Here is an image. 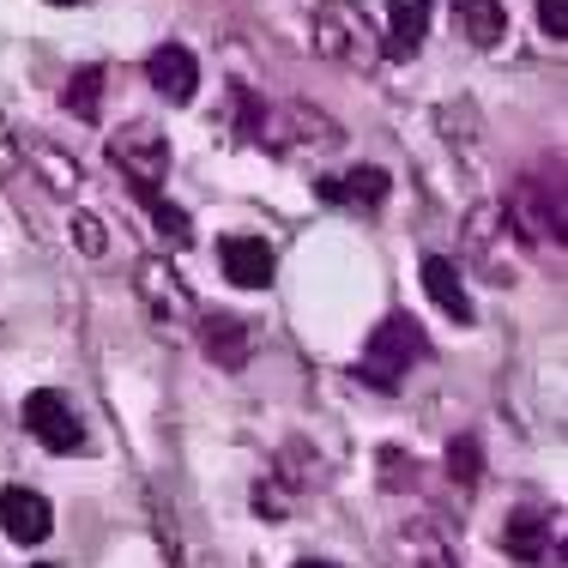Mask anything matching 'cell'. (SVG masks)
I'll return each instance as SVG.
<instances>
[{
	"label": "cell",
	"instance_id": "cell-1",
	"mask_svg": "<svg viewBox=\"0 0 568 568\" xmlns=\"http://www.w3.org/2000/svg\"><path fill=\"white\" fill-rule=\"evenodd\" d=\"M315 49L327 61L351 67V73H369V67L387 55L382 24H375L357 0H321V7H315Z\"/></svg>",
	"mask_w": 568,
	"mask_h": 568
},
{
	"label": "cell",
	"instance_id": "cell-2",
	"mask_svg": "<svg viewBox=\"0 0 568 568\" xmlns=\"http://www.w3.org/2000/svg\"><path fill=\"white\" fill-rule=\"evenodd\" d=\"M503 219H514L526 242H557L562 248V158H545L514 182Z\"/></svg>",
	"mask_w": 568,
	"mask_h": 568
},
{
	"label": "cell",
	"instance_id": "cell-3",
	"mask_svg": "<svg viewBox=\"0 0 568 568\" xmlns=\"http://www.w3.org/2000/svg\"><path fill=\"white\" fill-rule=\"evenodd\" d=\"M424 357H429L424 327H417L412 315H387L382 327L369 333V345H363L357 375H363L369 387H382V394H394L405 375H412V363H424Z\"/></svg>",
	"mask_w": 568,
	"mask_h": 568
},
{
	"label": "cell",
	"instance_id": "cell-4",
	"mask_svg": "<svg viewBox=\"0 0 568 568\" xmlns=\"http://www.w3.org/2000/svg\"><path fill=\"white\" fill-rule=\"evenodd\" d=\"M24 429H31L49 454H79V448H85V424H79L73 399L55 394V387L24 394Z\"/></svg>",
	"mask_w": 568,
	"mask_h": 568
},
{
	"label": "cell",
	"instance_id": "cell-5",
	"mask_svg": "<svg viewBox=\"0 0 568 568\" xmlns=\"http://www.w3.org/2000/svg\"><path fill=\"white\" fill-rule=\"evenodd\" d=\"M110 164L128 175V187H158L170 175V140L158 128H121L110 140Z\"/></svg>",
	"mask_w": 568,
	"mask_h": 568
},
{
	"label": "cell",
	"instance_id": "cell-6",
	"mask_svg": "<svg viewBox=\"0 0 568 568\" xmlns=\"http://www.w3.org/2000/svg\"><path fill=\"white\" fill-rule=\"evenodd\" d=\"M0 526H7V538H19V545H43V538L55 532V508H49V496L12 484V490H0Z\"/></svg>",
	"mask_w": 568,
	"mask_h": 568
},
{
	"label": "cell",
	"instance_id": "cell-7",
	"mask_svg": "<svg viewBox=\"0 0 568 568\" xmlns=\"http://www.w3.org/2000/svg\"><path fill=\"white\" fill-rule=\"evenodd\" d=\"M145 79L158 85V98L187 103V98H194V85H200V67H194V55H187L182 43H158L152 55H145Z\"/></svg>",
	"mask_w": 568,
	"mask_h": 568
},
{
	"label": "cell",
	"instance_id": "cell-8",
	"mask_svg": "<svg viewBox=\"0 0 568 568\" xmlns=\"http://www.w3.org/2000/svg\"><path fill=\"white\" fill-rule=\"evenodd\" d=\"M219 261L230 284H242V291H261V284H273V248H266L261 236H224L219 242Z\"/></svg>",
	"mask_w": 568,
	"mask_h": 568
},
{
	"label": "cell",
	"instance_id": "cell-9",
	"mask_svg": "<svg viewBox=\"0 0 568 568\" xmlns=\"http://www.w3.org/2000/svg\"><path fill=\"white\" fill-rule=\"evenodd\" d=\"M140 296L152 303V315L164 321V327H170V321H182V315H194V296H187V284L175 278L164 261H145V266H140Z\"/></svg>",
	"mask_w": 568,
	"mask_h": 568
},
{
	"label": "cell",
	"instance_id": "cell-10",
	"mask_svg": "<svg viewBox=\"0 0 568 568\" xmlns=\"http://www.w3.org/2000/svg\"><path fill=\"white\" fill-rule=\"evenodd\" d=\"M454 31L471 49H496L508 37V7L503 0H454Z\"/></svg>",
	"mask_w": 568,
	"mask_h": 568
},
{
	"label": "cell",
	"instance_id": "cell-11",
	"mask_svg": "<svg viewBox=\"0 0 568 568\" xmlns=\"http://www.w3.org/2000/svg\"><path fill=\"white\" fill-rule=\"evenodd\" d=\"M429 12H436V0H387V31L382 43L394 49V55H417L429 37Z\"/></svg>",
	"mask_w": 568,
	"mask_h": 568
},
{
	"label": "cell",
	"instance_id": "cell-12",
	"mask_svg": "<svg viewBox=\"0 0 568 568\" xmlns=\"http://www.w3.org/2000/svg\"><path fill=\"white\" fill-rule=\"evenodd\" d=\"M424 291H429V303H436L448 321L471 327V296H466V284H459V266H454V261L429 254V261H424Z\"/></svg>",
	"mask_w": 568,
	"mask_h": 568
},
{
	"label": "cell",
	"instance_id": "cell-13",
	"mask_svg": "<svg viewBox=\"0 0 568 568\" xmlns=\"http://www.w3.org/2000/svg\"><path fill=\"white\" fill-rule=\"evenodd\" d=\"M550 532H562L550 514H532V508H520L508 520V532H503V545H508V557H520V562H550Z\"/></svg>",
	"mask_w": 568,
	"mask_h": 568
},
{
	"label": "cell",
	"instance_id": "cell-14",
	"mask_svg": "<svg viewBox=\"0 0 568 568\" xmlns=\"http://www.w3.org/2000/svg\"><path fill=\"white\" fill-rule=\"evenodd\" d=\"M327 206H382L387 200V175L382 170H351V175H327L315 182Z\"/></svg>",
	"mask_w": 568,
	"mask_h": 568
},
{
	"label": "cell",
	"instance_id": "cell-15",
	"mask_svg": "<svg viewBox=\"0 0 568 568\" xmlns=\"http://www.w3.org/2000/svg\"><path fill=\"white\" fill-rule=\"evenodd\" d=\"M200 339H206V357H219L224 369H242V363H248V327H242L236 315H206L200 321Z\"/></svg>",
	"mask_w": 568,
	"mask_h": 568
},
{
	"label": "cell",
	"instance_id": "cell-16",
	"mask_svg": "<svg viewBox=\"0 0 568 568\" xmlns=\"http://www.w3.org/2000/svg\"><path fill=\"white\" fill-rule=\"evenodd\" d=\"M405 568H459V562H454L448 538H442L436 526H412V532H405Z\"/></svg>",
	"mask_w": 568,
	"mask_h": 568
},
{
	"label": "cell",
	"instance_id": "cell-17",
	"mask_svg": "<svg viewBox=\"0 0 568 568\" xmlns=\"http://www.w3.org/2000/svg\"><path fill=\"white\" fill-rule=\"evenodd\" d=\"M133 194L145 200V212L158 219V230H164L170 248H187V242H194V230H187V212H182V206H170V200L158 194V187H133Z\"/></svg>",
	"mask_w": 568,
	"mask_h": 568
},
{
	"label": "cell",
	"instance_id": "cell-18",
	"mask_svg": "<svg viewBox=\"0 0 568 568\" xmlns=\"http://www.w3.org/2000/svg\"><path fill=\"white\" fill-rule=\"evenodd\" d=\"M67 110H73L79 121H98V110H103V67H79L73 85H67Z\"/></svg>",
	"mask_w": 568,
	"mask_h": 568
},
{
	"label": "cell",
	"instance_id": "cell-19",
	"mask_svg": "<svg viewBox=\"0 0 568 568\" xmlns=\"http://www.w3.org/2000/svg\"><path fill=\"white\" fill-rule=\"evenodd\" d=\"M37 164L49 170V187H61V194H73V187H79V164H67L55 145H37Z\"/></svg>",
	"mask_w": 568,
	"mask_h": 568
},
{
	"label": "cell",
	"instance_id": "cell-20",
	"mask_svg": "<svg viewBox=\"0 0 568 568\" xmlns=\"http://www.w3.org/2000/svg\"><path fill=\"white\" fill-rule=\"evenodd\" d=\"M448 466H454V484H466V490H471V484H478V442L459 436L448 448Z\"/></svg>",
	"mask_w": 568,
	"mask_h": 568
},
{
	"label": "cell",
	"instance_id": "cell-21",
	"mask_svg": "<svg viewBox=\"0 0 568 568\" xmlns=\"http://www.w3.org/2000/svg\"><path fill=\"white\" fill-rule=\"evenodd\" d=\"M538 24H545L550 43H562L568 37V0H538Z\"/></svg>",
	"mask_w": 568,
	"mask_h": 568
},
{
	"label": "cell",
	"instance_id": "cell-22",
	"mask_svg": "<svg viewBox=\"0 0 568 568\" xmlns=\"http://www.w3.org/2000/svg\"><path fill=\"white\" fill-rule=\"evenodd\" d=\"M73 236H79V248H85V254H103V248H110V236H103V224L91 219V212H79V219H73Z\"/></svg>",
	"mask_w": 568,
	"mask_h": 568
},
{
	"label": "cell",
	"instance_id": "cell-23",
	"mask_svg": "<svg viewBox=\"0 0 568 568\" xmlns=\"http://www.w3.org/2000/svg\"><path fill=\"white\" fill-rule=\"evenodd\" d=\"M19 164H24V140L0 121V175H19Z\"/></svg>",
	"mask_w": 568,
	"mask_h": 568
},
{
	"label": "cell",
	"instance_id": "cell-24",
	"mask_svg": "<svg viewBox=\"0 0 568 568\" xmlns=\"http://www.w3.org/2000/svg\"><path fill=\"white\" fill-rule=\"evenodd\" d=\"M296 568H339V562H296Z\"/></svg>",
	"mask_w": 568,
	"mask_h": 568
},
{
	"label": "cell",
	"instance_id": "cell-25",
	"mask_svg": "<svg viewBox=\"0 0 568 568\" xmlns=\"http://www.w3.org/2000/svg\"><path fill=\"white\" fill-rule=\"evenodd\" d=\"M49 7H79V0H49Z\"/></svg>",
	"mask_w": 568,
	"mask_h": 568
},
{
	"label": "cell",
	"instance_id": "cell-26",
	"mask_svg": "<svg viewBox=\"0 0 568 568\" xmlns=\"http://www.w3.org/2000/svg\"><path fill=\"white\" fill-rule=\"evenodd\" d=\"M37 568H55V562H37Z\"/></svg>",
	"mask_w": 568,
	"mask_h": 568
}]
</instances>
